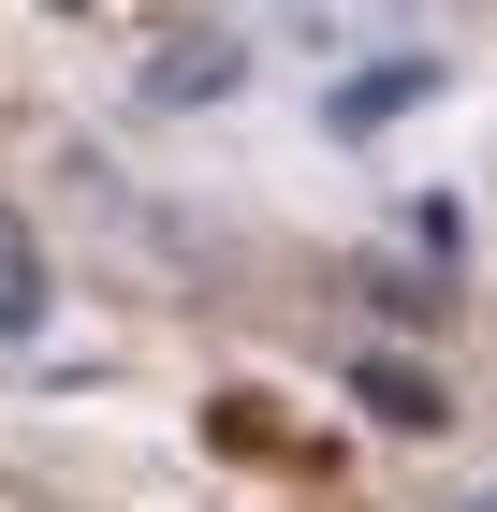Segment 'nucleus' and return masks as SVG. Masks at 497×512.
Instances as JSON below:
<instances>
[{
	"mask_svg": "<svg viewBox=\"0 0 497 512\" xmlns=\"http://www.w3.org/2000/svg\"><path fill=\"white\" fill-rule=\"evenodd\" d=\"M44 308H59V278H44V249H30V220L0 205V337H44Z\"/></svg>",
	"mask_w": 497,
	"mask_h": 512,
	"instance_id": "f257e3e1",
	"label": "nucleus"
},
{
	"mask_svg": "<svg viewBox=\"0 0 497 512\" xmlns=\"http://www.w3.org/2000/svg\"><path fill=\"white\" fill-rule=\"evenodd\" d=\"M234 74H249V59H234L220 30H176V44H161V74H147V88H161V103H234Z\"/></svg>",
	"mask_w": 497,
	"mask_h": 512,
	"instance_id": "f03ea898",
	"label": "nucleus"
},
{
	"mask_svg": "<svg viewBox=\"0 0 497 512\" xmlns=\"http://www.w3.org/2000/svg\"><path fill=\"white\" fill-rule=\"evenodd\" d=\"M351 395H366V410H381V425H439V381H424V366H351Z\"/></svg>",
	"mask_w": 497,
	"mask_h": 512,
	"instance_id": "7ed1b4c3",
	"label": "nucleus"
},
{
	"mask_svg": "<svg viewBox=\"0 0 497 512\" xmlns=\"http://www.w3.org/2000/svg\"><path fill=\"white\" fill-rule=\"evenodd\" d=\"M468 512H497V483H483V498H468Z\"/></svg>",
	"mask_w": 497,
	"mask_h": 512,
	"instance_id": "20e7f679",
	"label": "nucleus"
}]
</instances>
